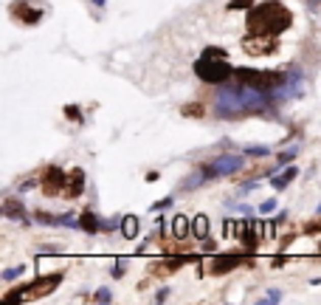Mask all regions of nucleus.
I'll use <instances>...</instances> for the list:
<instances>
[{
    "label": "nucleus",
    "mask_w": 321,
    "mask_h": 305,
    "mask_svg": "<svg viewBox=\"0 0 321 305\" xmlns=\"http://www.w3.org/2000/svg\"><path fill=\"white\" fill-rule=\"evenodd\" d=\"M279 299H282V294H279L276 288H273V291L268 294V299H265V302H279Z\"/></svg>",
    "instance_id": "23"
},
{
    "label": "nucleus",
    "mask_w": 321,
    "mask_h": 305,
    "mask_svg": "<svg viewBox=\"0 0 321 305\" xmlns=\"http://www.w3.org/2000/svg\"><path fill=\"white\" fill-rule=\"evenodd\" d=\"M192 232H194V238L197 240H203L209 235V218L206 215H197V218L192 220Z\"/></svg>",
    "instance_id": "11"
},
{
    "label": "nucleus",
    "mask_w": 321,
    "mask_h": 305,
    "mask_svg": "<svg viewBox=\"0 0 321 305\" xmlns=\"http://www.w3.org/2000/svg\"><path fill=\"white\" fill-rule=\"evenodd\" d=\"M169 204H172V198H164V201H158L155 207H152V212H158V209H166Z\"/></svg>",
    "instance_id": "21"
},
{
    "label": "nucleus",
    "mask_w": 321,
    "mask_h": 305,
    "mask_svg": "<svg viewBox=\"0 0 321 305\" xmlns=\"http://www.w3.org/2000/svg\"><path fill=\"white\" fill-rule=\"evenodd\" d=\"M172 232H175V238H186L189 235V220L183 218V215H178V218L172 220Z\"/></svg>",
    "instance_id": "14"
},
{
    "label": "nucleus",
    "mask_w": 321,
    "mask_h": 305,
    "mask_svg": "<svg viewBox=\"0 0 321 305\" xmlns=\"http://www.w3.org/2000/svg\"><path fill=\"white\" fill-rule=\"evenodd\" d=\"M65 181H68V175L60 170V167H48V170H45V178H43L45 195H56L60 189H65Z\"/></svg>",
    "instance_id": "5"
},
{
    "label": "nucleus",
    "mask_w": 321,
    "mask_h": 305,
    "mask_svg": "<svg viewBox=\"0 0 321 305\" xmlns=\"http://www.w3.org/2000/svg\"><path fill=\"white\" fill-rule=\"evenodd\" d=\"M273 209H276V201H265V204H262V215L273 212Z\"/></svg>",
    "instance_id": "22"
},
{
    "label": "nucleus",
    "mask_w": 321,
    "mask_h": 305,
    "mask_svg": "<svg viewBox=\"0 0 321 305\" xmlns=\"http://www.w3.org/2000/svg\"><path fill=\"white\" fill-rule=\"evenodd\" d=\"M93 3H96V6H104V0H93Z\"/></svg>",
    "instance_id": "25"
},
{
    "label": "nucleus",
    "mask_w": 321,
    "mask_h": 305,
    "mask_svg": "<svg viewBox=\"0 0 321 305\" xmlns=\"http://www.w3.org/2000/svg\"><path fill=\"white\" fill-rule=\"evenodd\" d=\"M268 147H262V144H248L245 147V156H268Z\"/></svg>",
    "instance_id": "16"
},
{
    "label": "nucleus",
    "mask_w": 321,
    "mask_h": 305,
    "mask_svg": "<svg viewBox=\"0 0 321 305\" xmlns=\"http://www.w3.org/2000/svg\"><path fill=\"white\" fill-rule=\"evenodd\" d=\"M293 23V14L287 12L282 3L268 0L259 3L256 9L248 12V34H265V37H276L282 31H287Z\"/></svg>",
    "instance_id": "1"
},
{
    "label": "nucleus",
    "mask_w": 321,
    "mask_h": 305,
    "mask_svg": "<svg viewBox=\"0 0 321 305\" xmlns=\"http://www.w3.org/2000/svg\"><path fill=\"white\" fill-rule=\"evenodd\" d=\"M79 226H82L85 232H96V229H99V220H96V215H93V212H85V215H82V223H79Z\"/></svg>",
    "instance_id": "15"
},
{
    "label": "nucleus",
    "mask_w": 321,
    "mask_h": 305,
    "mask_svg": "<svg viewBox=\"0 0 321 305\" xmlns=\"http://www.w3.org/2000/svg\"><path fill=\"white\" fill-rule=\"evenodd\" d=\"M12 14H17L23 23H37V20L43 17V12H40V9H28V3H25V0L12 3Z\"/></svg>",
    "instance_id": "8"
},
{
    "label": "nucleus",
    "mask_w": 321,
    "mask_h": 305,
    "mask_svg": "<svg viewBox=\"0 0 321 305\" xmlns=\"http://www.w3.org/2000/svg\"><path fill=\"white\" fill-rule=\"evenodd\" d=\"M296 152H299V147H296V144H293V147H287V150H282V152H279V161H282V164H287V161H290L293 156H296Z\"/></svg>",
    "instance_id": "17"
},
{
    "label": "nucleus",
    "mask_w": 321,
    "mask_h": 305,
    "mask_svg": "<svg viewBox=\"0 0 321 305\" xmlns=\"http://www.w3.org/2000/svg\"><path fill=\"white\" fill-rule=\"evenodd\" d=\"M194 73H197L203 82H212V85H220L231 77V65H228V57L225 51L220 48H206L203 57L194 62Z\"/></svg>",
    "instance_id": "2"
},
{
    "label": "nucleus",
    "mask_w": 321,
    "mask_h": 305,
    "mask_svg": "<svg viewBox=\"0 0 321 305\" xmlns=\"http://www.w3.org/2000/svg\"><path fill=\"white\" fill-rule=\"evenodd\" d=\"M3 215L6 218H14V220H20V223H28V215H25V209L20 207L14 198H9L6 204H3Z\"/></svg>",
    "instance_id": "9"
},
{
    "label": "nucleus",
    "mask_w": 321,
    "mask_h": 305,
    "mask_svg": "<svg viewBox=\"0 0 321 305\" xmlns=\"http://www.w3.org/2000/svg\"><path fill=\"white\" fill-rule=\"evenodd\" d=\"M276 40L273 37H265V34H251V37H245V43H243V48L248 51V54H254V57H265V54H271V51H276Z\"/></svg>",
    "instance_id": "4"
},
{
    "label": "nucleus",
    "mask_w": 321,
    "mask_h": 305,
    "mask_svg": "<svg viewBox=\"0 0 321 305\" xmlns=\"http://www.w3.org/2000/svg\"><path fill=\"white\" fill-rule=\"evenodd\" d=\"M251 0H231V9H245Z\"/></svg>",
    "instance_id": "24"
},
{
    "label": "nucleus",
    "mask_w": 321,
    "mask_h": 305,
    "mask_svg": "<svg viewBox=\"0 0 321 305\" xmlns=\"http://www.w3.org/2000/svg\"><path fill=\"white\" fill-rule=\"evenodd\" d=\"M65 113L71 119H76V122H82V116H79V108H73V105H71V108H65Z\"/></svg>",
    "instance_id": "19"
},
{
    "label": "nucleus",
    "mask_w": 321,
    "mask_h": 305,
    "mask_svg": "<svg viewBox=\"0 0 321 305\" xmlns=\"http://www.w3.org/2000/svg\"><path fill=\"white\" fill-rule=\"evenodd\" d=\"M23 274V269H9V271H3V277H6V280H14V277H20Z\"/></svg>",
    "instance_id": "20"
},
{
    "label": "nucleus",
    "mask_w": 321,
    "mask_h": 305,
    "mask_svg": "<svg viewBox=\"0 0 321 305\" xmlns=\"http://www.w3.org/2000/svg\"><path fill=\"white\" fill-rule=\"evenodd\" d=\"M138 229H141V226H138V218H133V215L122 220V235H124L127 240H133L135 235H138Z\"/></svg>",
    "instance_id": "12"
},
{
    "label": "nucleus",
    "mask_w": 321,
    "mask_h": 305,
    "mask_svg": "<svg viewBox=\"0 0 321 305\" xmlns=\"http://www.w3.org/2000/svg\"><path fill=\"white\" fill-rule=\"evenodd\" d=\"M96 299H99V302H107V299H110V291H107V288H99V291H96Z\"/></svg>",
    "instance_id": "18"
},
{
    "label": "nucleus",
    "mask_w": 321,
    "mask_h": 305,
    "mask_svg": "<svg viewBox=\"0 0 321 305\" xmlns=\"http://www.w3.org/2000/svg\"><path fill=\"white\" fill-rule=\"evenodd\" d=\"M318 212H321V204H318Z\"/></svg>",
    "instance_id": "26"
},
{
    "label": "nucleus",
    "mask_w": 321,
    "mask_h": 305,
    "mask_svg": "<svg viewBox=\"0 0 321 305\" xmlns=\"http://www.w3.org/2000/svg\"><path fill=\"white\" fill-rule=\"evenodd\" d=\"M209 170H212V175H231V172L243 170V156H220Z\"/></svg>",
    "instance_id": "6"
},
{
    "label": "nucleus",
    "mask_w": 321,
    "mask_h": 305,
    "mask_svg": "<svg viewBox=\"0 0 321 305\" xmlns=\"http://www.w3.org/2000/svg\"><path fill=\"white\" fill-rule=\"evenodd\" d=\"M240 263H243V257H240V255L217 257V263H214V271H231L234 266H240Z\"/></svg>",
    "instance_id": "10"
},
{
    "label": "nucleus",
    "mask_w": 321,
    "mask_h": 305,
    "mask_svg": "<svg viewBox=\"0 0 321 305\" xmlns=\"http://www.w3.org/2000/svg\"><path fill=\"white\" fill-rule=\"evenodd\" d=\"M217 113L220 116H243L245 113V105H243V96H240V88H223L217 93Z\"/></svg>",
    "instance_id": "3"
},
{
    "label": "nucleus",
    "mask_w": 321,
    "mask_h": 305,
    "mask_svg": "<svg viewBox=\"0 0 321 305\" xmlns=\"http://www.w3.org/2000/svg\"><path fill=\"white\" fill-rule=\"evenodd\" d=\"M82 189H85V172L76 167V170H71V175H68V181H65V195L68 198H79Z\"/></svg>",
    "instance_id": "7"
},
{
    "label": "nucleus",
    "mask_w": 321,
    "mask_h": 305,
    "mask_svg": "<svg viewBox=\"0 0 321 305\" xmlns=\"http://www.w3.org/2000/svg\"><path fill=\"white\" fill-rule=\"evenodd\" d=\"M296 175H299V170H296V167H290V170H285V172H282V175L271 178V184H273V187H276V189H285V187H287V184H290V181H293V178H296Z\"/></svg>",
    "instance_id": "13"
}]
</instances>
